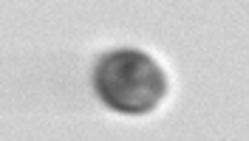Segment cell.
<instances>
[{
	"mask_svg": "<svg viewBox=\"0 0 249 141\" xmlns=\"http://www.w3.org/2000/svg\"><path fill=\"white\" fill-rule=\"evenodd\" d=\"M93 88L110 110L144 116L164 99L167 77L153 57L133 48H119L99 60L93 71Z\"/></svg>",
	"mask_w": 249,
	"mask_h": 141,
	"instance_id": "1",
	"label": "cell"
}]
</instances>
